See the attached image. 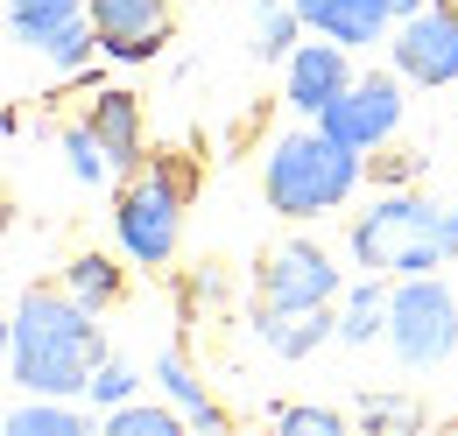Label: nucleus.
<instances>
[{
    "label": "nucleus",
    "instance_id": "f257e3e1",
    "mask_svg": "<svg viewBox=\"0 0 458 436\" xmlns=\"http://www.w3.org/2000/svg\"><path fill=\"white\" fill-rule=\"evenodd\" d=\"M7 366H14V387L29 394H50V401L85 394L92 373L106 366L99 310H85L71 289H29L7 324Z\"/></svg>",
    "mask_w": 458,
    "mask_h": 436
},
{
    "label": "nucleus",
    "instance_id": "f03ea898",
    "mask_svg": "<svg viewBox=\"0 0 458 436\" xmlns=\"http://www.w3.org/2000/svg\"><path fill=\"white\" fill-rule=\"evenodd\" d=\"M458 254V205L423 197H381L352 218V261L374 274H430Z\"/></svg>",
    "mask_w": 458,
    "mask_h": 436
},
{
    "label": "nucleus",
    "instance_id": "7ed1b4c3",
    "mask_svg": "<svg viewBox=\"0 0 458 436\" xmlns=\"http://www.w3.org/2000/svg\"><path fill=\"white\" fill-rule=\"evenodd\" d=\"M352 183H360V148H345L339 134H289L276 141V155H268V205L283 218H318L345 205L352 197Z\"/></svg>",
    "mask_w": 458,
    "mask_h": 436
},
{
    "label": "nucleus",
    "instance_id": "20e7f679",
    "mask_svg": "<svg viewBox=\"0 0 458 436\" xmlns=\"http://www.w3.org/2000/svg\"><path fill=\"white\" fill-rule=\"evenodd\" d=\"M114 225H120V247L141 268H163L176 254V232H183V176L170 163L134 169L127 190H120V205H114Z\"/></svg>",
    "mask_w": 458,
    "mask_h": 436
},
{
    "label": "nucleus",
    "instance_id": "39448f33",
    "mask_svg": "<svg viewBox=\"0 0 458 436\" xmlns=\"http://www.w3.org/2000/svg\"><path fill=\"white\" fill-rule=\"evenodd\" d=\"M388 345H395L402 366H437V359H452V345H458L452 289L430 281V274H402L395 303H388Z\"/></svg>",
    "mask_w": 458,
    "mask_h": 436
},
{
    "label": "nucleus",
    "instance_id": "423d86ee",
    "mask_svg": "<svg viewBox=\"0 0 458 436\" xmlns=\"http://www.w3.org/2000/svg\"><path fill=\"white\" fill-rule=\"evenodd\" d=\"M395 120H402V85H395V78H381V71H374V78H352L339 99L318 113V127L339 134L345 148H360V155L381 148V141L395 134Z\"/></svg>",
    "mask_w": 458,
    "mask_h": 436
},
{
    "label": "nucleus",
    "instance_id": "0eeeda50",
    "mask_svg": "<svg viewBox=\"0 0 458 436\" xmlns=\"http://www.w3.org/2000/svg\"><path fill=\"white\" fill-rule=\"evenodd\" d=\"M395 71L416 85H452L458 78V7H416L395 29Z\"/></svg>",
    "mask_w": 458,
    "mask_h": 436
},
{
    "label": "nucleus",
    "instance_id": "6e6552de",
    "mask_svg": "<svg viewBox=\"0 0 458 436\" xmlns=\"http://www.w3.org/2000/svg\"><path fill=\"white\" fill-rule=\"evenodd\" d=\"M261 303L268 310H303V303H339V268L325 261V247L289 239L261 261Z\"/></svg>",
    "mask_w": 458,
    "mask_h": 436
},
{
    "label": "nucleus",
    "instance_id": "1a4fd4ad",
    "mask_svg": "<svg viewBox=\"0 0 458 436\" xmlns=\"http://www.w3.org/2000/svg\"><path fill=\"white\" fill-rule=\"evenodd\" d=\"M92 29H99V50L134 63L170 36V7L163 0H92Z\"/></svg>",
    "mask_w": 458,
    "mask_h": 436
},
{
    "label": "nucleus",
    "instance_id": "9d476101",
    "mask_svg": "<svg viewBox=\"0 0 458 436\" xmlns=\"http://www.w3.org/2000/svg\"><path fill=\"white\" fill-rule=\"evenodd\" d=\"M345 85H352V63H345V43H303V50L289 56V106L296 113H325L339 99Z\"/></svg>",
    "mask_w": 458,
    "mask_h": 436
},
{
    "label": "nucleus",
    "instance_id": "9b49d317",
    "mask_svg": "<svg viewBox=\"0 0 458 436\" xmlns=\"http://www.w3.org/2000/svg\"><path fill=\"white\" fill-rule=\"evenodd\" d=\"M254 331H261V345H268V352L303 359V352H318V345L339 331V310H332V303H303V310H268V303H261Z\"/></svg>",
    "mask_w": 458,
    "mask_h": 436
},
{
    "label": "nucleus",
    "instance_id": "f8f14e48",
    "mask_svg": "<svg viewBox=\"0 0 458 436\" xmlns=\"http://www.w3.org/2000/svg\"><path fill=\"white\" fill-rule=\"evenodd\" d=\"M85 127L99 134V148L114 155V169H141V106H134V92H99L92 113H85Z\"/></svg>",
    "mask_w": 458,
    "mask_h": 436
},
{
    "label": "nucleus",
    "instance_id": "ddd939ff",
    "mask_svg": "<svg viewBox=\"0 0 458 436\" xmlns=\"http://www.w3.org/2000/svg\"><path fill=\"white\" fill-rule=\"evenodd\" d=\"M296 14L318 36H339L345 50H360V43H374L388 29V0H296Z\"/></svg>",
    "mask_w": 458,
    "mask_h": 436
},
{
    "label": "nucleus",
    "instance_id": "4468645a",
    "mask_svg": "<svg viewBox=\"0 0 458 436\" xmlns=\"http://www.w3.org/2000/svg\"><path fill=\"white\" fill-rule=\"evenodd\" d=\"M156 381H163V394H170V401L191 415V423H198V430H226V415L205 401V387L191 381V366H183L176 352H163V359H156Z\"/></svg>",
    "mask_w": 458,
    "mask_h": 436
},
{
    "label": "nucleus",
    "instance_id": "2eb2a0df",
    "mask_svg": "<svg viewBox=\"0 0 458 436\" xmlns=\"http://www.w3.org/2000/svg\"><path fill=\"white\" fill-rule=\"evenodd\" d=\"M64 289H71L85 310H106V303L120 296V268L106 261V254H78V261L64 268Z\"/></svg>",
    "mask_w": 458,
    "mask_h": 436
},
{
    "label": "nucleus",
    "instance_id": "dca6fc26",
    "mask_svg": "<svg viewBox=\"0 0 458 436\" xmlns=\"http://www.w3.org/2000/svg\"><path fill=\"white\" fill-rule=\"evenodd\" d=\"M388 303H395V296H381L374 281H360V289L339 303V338L345 345H367L374 331H388Z\"/></svg>",
    "mask_w": 458,
    "mask_h": 436
},
{
    "label": "nucleus",
    "instance_id": "f3484780",
    "mask_svg": "<svg viewBox=\"0 0 458 436\" xmlns=\"http://www.w3.org/2000/svg\"><path fill=\"white\" fill-rule=\"evenodd\" d=\"M7 21H14V36L21 43H50L64 21H78V0H7Z\"/></svg>",
    "mask_w": 458,
    "mask_h": 436
},
{
    "label": "nucleus",
    "instance_id": "a211bd4d",
    "mask_svg": "<svg viewBox=\"0 0 458 436\" xmlns=\"http://www.w3.org/2000/svg\"><path fill=\"white\" fill-rule=\"evenodd\" d=\"M296 29H303V14H296V0H261L254 7V56L261 63H276V56H296L289 43H296Z\"/></svg>",
    "mask_w": 458,
    "mask_h": 436
},
{
    "label": "nucleus",
    "instance_id": "6ab92c4d",
    "mask_svg": "<svg viewBox=\"0 0 458 436\" xmlns=\"http://www.w3.org/2000/svg\"><path fill=\"white\" fill-rule=\"evenodd\" d=\"M7 436H92L78 408H57L50 394H36V408H14L7 415Z\"/></svg>",
    "mask_w": 458,
    "mask_h": 436
},
{
    "label": "nucleus",
    "instance_id": "aec40b11",
    "mask_svg": "<svg viewBox=\"0 0 458 436\" xmlns=\"http://www.w3.org/2000/svg\"><path fill=\"white\" fill-rule=\"evenodd\" d=\"M64 155H71V176H78V183H99V176L114 169V155L99 148L92 127H71V134H64Z\"/></svg>",
    "mask_w": 458,
    "mask_h": 436
},
{
    "label": "nucleus",
    "instance_id": "412c9836",
    "mask_svg": "<svg viewBox=\"0 0 458 436\" xmlns=\"http://www.w3.org/2000/svg\"><path fill=\"white\" fill-rule=\"evenodd\" d=\"M92 43H99V29H92V14H78V21H64L57 36L43 43V56H50V63H64V71H71V63H85V56H92Z\"/></svg>",
    "mask_w": 458,
    "mask_h": 436
},
{
    "label": "nucleus",
    "instance_id": "4be33fe9",
    "mask_svg": "<svg viewBox=\"0 0 458 436\" xmlns=\"http://www.w3.org/2000/svg\"><path fill=\"white\" fill-rule=\"evenodd\" d=\"M106 436H176V415L170 408H127V401H120Z\"/></svg>",
    "mask_w": 458,
    "mask_h": 436
},
{
    "label": "nucleus",
    "instance_id": "5701e85b",
    "mask_svg": "<svg viewBox=\"0 0 458 436\" xmlns=\"http://www.w3.org/2000/svg\"><path fill=\"white\" fill-rule=\"evenodd\" d=\"M283 430L289 436H339L345 423L332 415V408H283Z\"/></svg>",
    "mask_w": 458,
    "mask_h": 436
},
{
    "label": "nucleus",
    "instance_id": "b1692460",
    "mask_svg": "<svg viewBox=\"0 0 458 436\" xmlns=\"http://www.w3.org/2000/svg\"><path fill=\"white\" fill-rule=\"evenodd\" d=\"M85 394H92V401H127V394H134V373H127V366H114V359H106V366H99V373H92V387H85Z\"/></svg>",
    "mask_w": 458,
    "mask_h": 436
},
{
    "label": "nucleus",
    "instance_id": "393cba45",
    "mask_svg": "<svg viewBox=\"0 0 458 436\" xmlns=\"http://www.w3.org/2000/svg\"><path fill=\"white\" fill-rule=\"evenodd\" d=\"M367 423L381 430V423H416V408L409 401H367Z\"/></svg>",
    "mask_w": 458,
    "mask_h": 436
},
{
    "label": "nucleus",
    "instance_id": "a878e982",
    "mask_svg": "<svg viewBox=\"0 0 458 436\" xmlns=\"http://www.w3.org/2000/svg\"><path fill=\"white\" fill-rule=\"evenodd\" d=\"M416 7H423V0H388V14H416Z\"/></svg>",
    "mask_w": 458,
    "mask_h": 436
}]
</instances>
